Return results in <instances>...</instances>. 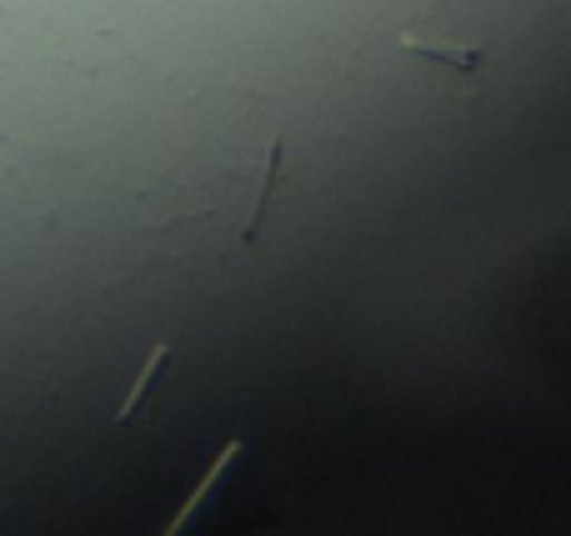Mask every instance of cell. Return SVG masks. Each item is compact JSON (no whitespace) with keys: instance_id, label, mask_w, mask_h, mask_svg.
I'll use <instances>...</instances> for the list:
<instances>
[{"instance_id":"obj_2","label":"cell","mask_w":571,"mask_h":536,"mask_svg":"<svg viewBox=\"0 0 571 536\" xmlns=\"http://www.w3.org/2000/svg\"><path fill=\"white\" fill-rule=\"evenodd\" d=\"M166 361H170V346H156V351L146 356V366H140V376H136V386L126 391V401H120V411H116V421H130V416L140 411V401L150 396V386L160 381V371H166Z\"/></svg>"},{"instance_id":"obj_1","label":"cell","mask_w":571,"mask_h":536,"mask_svg":"<svg viewBox=\"0 0 571 536\" xmlns=\"http://www.w3.org/2000/svg\"><path fill=\"white\" fill-rule=\"evenodd\" d=\"M396 46L406 56H416V61H431L456 76L486 71V51H481V46H461V41H446V36H431V31H396Z\"/></svg>"}]
</instances>
